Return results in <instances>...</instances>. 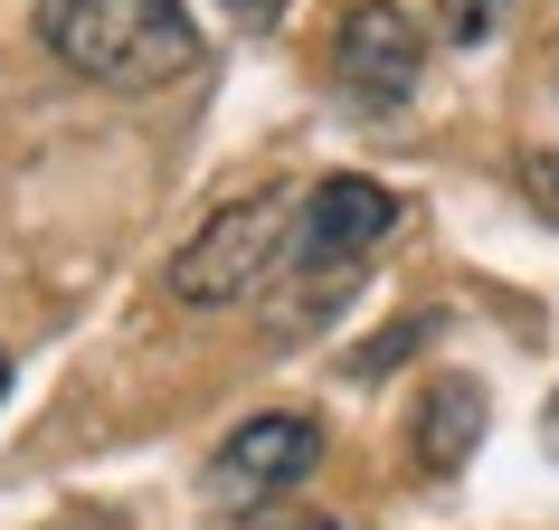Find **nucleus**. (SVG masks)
<instances>
[{
	"label": "nucleus",
	"instance_id": "f257e3e1",
	"mask_svg": "<svg viewBox=\"0 0 559 530\" xmlns=\"http://www.w3.org/2000/svg\"><path fill=\"white\" fill-rule=\"evenodd\" d=\"M38 48L86 76V86H115V95H152V86H180L200 67V20L190 0H38Z\"/></svg>",
	"mask_w": 559,
	"mask_h": 530
},
{
	"label": "nucleus",
	"instance_id": "f03ea898",
	"mask_svg": "<svg viewBox=\"0 0 559 530\" xmlns=\"http://www.w3.org/2000/svg\"><path fill=\"white\" fill-rule=\"evenodd\" d=\"M285 237H295V190H247V200H228L218 218L190 228V246L171 256L162 285L190 313H228V303H247L285 265Z\"/></svg>",
	"mask_w": 559,
	"mask_h": 530
},
{
	"label": "nucleus",
	"instance_id": "7ed1b4c3",
	"mask_svg": "<svg viewBox=\"0 0 559 530\" xmlns=\"http://www.w3.org/2000/svg\"><path fill=\"white\" fill-rule=\"evenodd\" d=\"M313 465H323V426L304 408H265V417H247V426L218 436V455H209V502L228 521H257L265 502H285Z\"/></svg>",
	"mask_w": 559,
	"mask_h": 530
},
{
	"label": "nucleus",
	"instance_id": "20e7f679",
	"mask_svg": "<svg viewBox=\"0 0 559 530\" xmlns=\"http://www.w3.org/2000/svg\"><path fill=\"white\" fill-rule=\"evenodd\" d=\"M389 228H399V190H389V180H360V171H332V180H313L295 200L285 265H295V275H352Z\"/></svg>",
	"mask_w": 559,
	"mask_h": 530
},
{
	"label": "nucleus",
	"instance_id": "39448f33",
	"mask_svg": "<svg viewBox=\"0 0 559 530\" xmlns=\"http://www.w3.org/2000/svg\"><path fill=\"white\" fill-rule=\"evenodd\" d=\"M417 67H427V38H417L408 10H389V0L342 10V29H332V86L352 95L360 115H399L417 95Z\"/></svg>",
	"mask_w": 559,
	"mask_h": 530
},
{
	"label": "nucleus",
	"instance_id": "423d86ee",
	"mask_svg": "<svg viewBox=\"0 0 559 530\" xmlns=\"http://www.w3.org/2000/svg\"><path fill=\"white\" fill-rule=\"evenodd\" d=\"M417 473H465L474 445H484V380H465V370H445V380H427V398H417Z\"/></svg>",
	"mask_w": 559,
	"mask_h": 530
},
{
	"label": "nucleus",
	"instance_id": "0eeeda50",
	"mask_svg": "<svg viewBox=\"0 0 559 530\" xmlns=\"http://www.w3.org/2000/svg\"><path fill=\"white\" fill-rule=\"evenodd\" d=\"M437 332H445L437 313H408V323L389 332V341H370V351H352V380H389V370H399V360H408V351H427Z\"/></svg>",
	"mask_w": 559,
	"mask_h": 530
},
{
	"label": "nucleus",
	"instance_id": "6e6552de",
	"mask_svg": "<svg viewBox=\"0 0 559 530\" xmlns=\"http://www.w3.org/2000/svg\"><path fill=\"white\" fill-rule=\"evenodd\" d=\"M512 180H522L531 218H550V228H559V143H531L522 161H512Z\"/></svg>",
	"mask_w": 559,
	"mask_h": 530
},
{
	"label": "nucleus",
	"instance_id": "1a4fd4ad",
	"mask_svg": "<svg viewBox=\"0 0 559 530\" xmlns=\"http://www.w3.org/2000/svg\"><path fill=\"white\" fill-rule=\"evenodd\" d=\"M437 20H445V29H455V38H465V48H474V38H493L502 0H437Z\"/></svg>",
	"mask_w": 559,
	"mask_h": 530
},
{
	"label": "nucleus",
	"instance_id": "9d476101",
	"mask_svg": "<svg viewBox=\"0 0 559 530\" xmlns=\"http://www.w3.org/2000/svg\"><path fill=\"white\" fill-rule=\"evenodd\" d=\"M247 530H342L332 511H313V502H285V511H257Z\"/></svg>",
	"mask_w": 559,
	"mask_h": 530
},
{
	"label": "nucleus",
	"instance_id": "9b49d317",
	"mask_svg": "<svg viewBox=\"0 0 559 530\" xmlns=\"http://www.w3.org/2000/svg\"><path fill=\"white\" fill-rule=\"evenodd\" d=\"M237 20H247V29H265V20H275V0H237Z\"/></svg>",
	"mask_w": 559,
	"mask_h": 530
},
{
	"label": "nucleus",
	"instance_id": "f8f14e48",
	"mask_svg": "<svg viewBox=\"0 0 559 530\" xmlns=\"http://www.w3.org/2000/svg\"><path fill=\"white\" fill-rule=\"evenodd\" d=\"M58 530H115V521H95V511H67V521Z\"/></svg>",
	"mask_w": 559,
	"mask_h": 530
},
{
	"label": "nucleus",
	"instance_id": "ddd939ff",
	"mask_svg": "<svg viewBox=\"0 0 559 530\" xmlns=\"http://www.w3.org/2000/svg\"><path fill=\"white\" fill-rule=\"evenodd\" d=\"M0 398H10V351H0Z\"/></svg>",
	"mask_w": 559,
	"mask_h": 530
}]
</instances>
